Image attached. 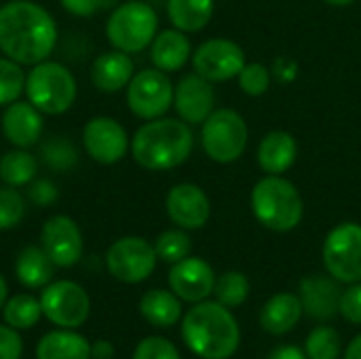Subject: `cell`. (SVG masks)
<instances>
[{
    "label": "cell",
    "mask_w": 361,
    "mask_h": 359,
    "mask_svg": "<svg viewBox=\"0 0 361 359\" xmlns=\"http://www.w3.org/2000/svg\"><path fill=\"white\" fill-rule=\"evenodd\" d=\"M57 23L32 0H8L0 6V51L21 66H36L53 53Z\"/></svg>",
    "instance_id": "6da1fadb"
},
{
    "label": "cell",
    "mask_w": 361,
    "mask_h": 359,
    "mask_svg": "<svg viewBox=\"0 0 361 359\" xmlns=\"http://www.w3.org/2000/svg\"><path fill=\"white\" fill-rule=\"evenodd\" d=\"M195 138L182 118L161 116L146 121L131 138L133 161L148 171H167L180 167L192 154Z\"/></svg>",
    "instance_id": "7a4b0ae2"
},
{
    "label": "cell",
    "mask_w": 361,
    "mask_h": 359,
    "mask_svg": "<svg viewBox=\"0 0 361 359\" xmlns=\"http://www.w3.org/2000/svg\"><path fill=\"white\" fill-rule=\"evenodd\" d=\"M186 347L203 359H228L241 343V330L228 307L220 303H195L182 320Z\"/></svg>",
    "instance_id": "3957f363"
},
{
    "label": "cell",
    "mask_w": 361,
    "mask_h": 359,
    "mask_svg": "<svg viewBox=\"0 0 361 359\" xmlns=\"http://www.w3.org/2000/svg\"><path fill=\"white\" fill-rule=\"evenodd\" d=\"M250 203L256 220L275 233L294 231L305 216V201L298 188L283 176L260 178L252 188Z\"/></svg>",
    "instance_id": "277c9868"
},
{
    "label": "cell",
    "mask_w": 361,
    "mask_h": 359,
    "mask_svg": "<svg viewBox=\"0 0 361 359\" xmlns=\"http://www.w3.org/2000/svg\"><path fill=\"white\" fill-rule=\"evenodd\" d=\"M25 97L42 114L59 116L68 112L78 95L74 74L59 61L44 59L25 74Z\"/></svg>",
    "instance_id": "5b68a950"
},
{
    "label": "cell",
    "mask_w": 361,
    "mask_h": 359,
    "mask_svg": "<svg viewBox=\"0 0 361 359\" xmlns=\"http://www.w3.org/2000/svg\"><path fill=\"white\" fill-rule=\"evenodd\" d=\"M159 34V15L144 0L121 2L106 21V36L112 49L123 53H140L150 47Z\"/></svg>",
    "instance_id": "8992f818"
},
{
    "label": "cell",
    "mask_w": 361,
    "mask_h": 359,
    "mask_svg": "<svg viewBox=\"0 0 361 359\" xmlns=\"http://www.w3.org/2000/svg\"><path fill=\"white\" fill-rule=\"evenodd\" d=\"M250 129L245 118L233 108L214 110L201 125V144L205 154L222 165L235 163L247 148Z\"/></svg>",
    "instance_id": "52a82bcc"
},
{
    "label": "cell",
    "mask_w": 361,
    "mask_h": 359,
    "mask_svg": "<svg viewBox=\"0 0 361 359\" xmlns=\"http://www.w3.org/2000/svg\"><path fill=\"white\" fill-rule=\"evenodd\" d=\"M127 106L133 116L142 121H154L167 114L173 106V83L167 72L159 68H146L133 74L127 85Z\"/></svg>",
    "instance_id": "ba28073f"
},
{
    "label": "cell",
    "mask_w": 361,
    "mask_h": 359,
    "mask_svg": "<svg viewBox=\"0 0 361 359\" xmlns=\"http://www.w3.org/2000/svg\"><path fill=\"white\" fill-rule=\"evenodd\" d=\"M324 264L328 275L341 284L361 281V224L343 222L324 241Z\"/></svg>",
    "instance_id": "9c48e42d"
},
{
    "label": "cell",
    "mask_w": 361,
    "mask_h": 359,
    "mask_svg": "<svg viewBox=\"0 0 361 359\" xmlns=\"http://www.w3.org/2000/svg\"><path fill=\"white\" fill-rule=\"evenodd\" d=\"M154 245L142 237H121L106 252V269L121 284H142L157 267Z\"/></svg>",
    "instance_id": "30bf717a"
},
{
    "label": "cell",
    "mask_w": 361,
    "mask_h": 359,
    "mask_svg": "<svg viewBox=\"0 0 361 359\" xmlns=\"http://www.w3.org/2000/svg\"><path fill=\"white\" fill-rule=\"evenodd\" d=\"M42 315L59 328H78L87 322L91 311L89 294L76 281L59 279L42 288L40 294Z\"/></svg>",
    "instance_id": "8fae6325"
},
{
    "label": "cell",
    "mask_w": 361,
    "mask_h": 359,
    "mask_svg": "<svg viewBox=\"0 0 361 359\" xmlns=\"http://www.w3.org/2000/svg\"><path fill=\"white\" fill-rule=\"evenodd\" d=\"M245 51L228 38H209L192 53V68L209 83L237 78L245 66Z\"/></svg>",
    "instance_id": "7c38bea8"
},
{
    "label": "cell",
    "mask_w": 361,
    "mask_h": 359,
    "mask_svg": "<svg viewBox=\"0 0 361 359\" xmlns=\"http://www.w3.org/2000/svg\"><path fill=\"white\" fill-rule=\"evenodd\" d=\"M85 152L99 165H114L131 150L127 129L112 116H93L82 129Z\"/></svg>",
    "instance_id": "4fadbf2b"
},
{
    "label": "cell",
    "mask_w": 361,
    "mask_h": 359,
    "mask_svg": "<svg viewBox=\"0 0 361 359\" xmlns=\"http://www.w3.org/2000/svg\"><path fill=\"white\" fill-rule=\"evenodd\" d=\"M40 245L57 269H70L82 258L80 226L66 214L51 216L40 231Z\"/></svg>",
    "instance_id": "5bb4252c"
},
{
    "label": "cell",
    "mask_w": 361,
    "mask_h": 359,
    "mask_svg": "<svg viewBox=\"0 0 361 359\" xmlns=\"http://www.w3.org/2000/svg\"><path fill=\"white\" fill-rule=\"evenodd\" d=\"M165 209L169 220L184 231L203 229L212 216V203L207 193L192 182H182L171 186L165 199Z\"/></svg>",
    "instance_id": "9a60e30c"
},
{
    "label": "cell",
    "mask_w": 361,
    "mask_h": 359,
    "mask_svg": "<svg viewBox=\"0 0 361 359\" xmlns=\"http://www.w3.org/2000/svg\"><path fill=\"white\" fill-rule=\"evenodd\" d=\"M214 83L205 80L197 72L186 74L173 87V108L178 118L188 125H203V121L214 112L216 93Z\"/></svg>",
    "instance_id": "2e32d148"
},
{
    "label": "cell",
    "mask_w": 361,
    "mask_h": 359,
    "mask_svg": "<svg viewBox=\"0 0 361 359\" xmlns=\"http://www.w3.org/2000/svg\"><path fill=\"white\" fill-rule=\"evenodd\" d=\"M214 286H216L214 269L203 258L188 256V258L171 264L169 288L180 300L201 303L214 292Z\"/></svg>",
    "instance_id": "e0dca14e"
},
{
    "label": "cell",
    "mask_w": 361,
    "mask_h": 359,
    "mask_svg": "<svg viewBox=\"0 0 361 359\" xmlns=\"http://www.w3.org/2000/svg\"><path fill=\"white\" fill-rule=\"evenodd\" d=\"M302 303V313L317 322H328L334 320L341 313V281H336L332 275H311L300 281V294Z\"/></svg>",
    "instance_id": "ac0fdd59"
},
{
    "label": "cell",
    "mask_w": 361,
    "mask_h": 359,
    "mask_svg": "<svg viewBox=\"0 0 361 359\" xmlns=\"http://www.w3.org/2000/svg\"><path fill=\"white\" fill-rule=\"evenodd\" d=\"M2 133L13 148H32L44 131L42 112L30 102H13L4 108L0 121Z\"/></svg>",
    "instance_id": "d6986e66"
},
{
    "label": "cell",
    "mask_w": 361,
    "mask_h": 359,
    "mask_svg": "<svg viewBox=\"0 0 361 359\" xmlns=\"http://www.w3.org/2000/svg\"><path fill=\"white\" fill-rule=\"evenodd\" d=\"M133 74H135V66H133L131 55L123 53L118 49L97 55L95 61L91 63V72H89L93 87L104 93H118V91L127 89Z\"/></svg>",
    "instance_id": "ffe728a7"
},
{
    "label": "cell",
    "mask_w": 361,
    "mask_h": 359,
    "mask_svg": "<svg viewBox=\"0 0 361 359\" xmlns=\"http://www.w3.org/2000/svg\"><path fill=\"white\" fill-rule=\"evenodd\" d=\"M296 157H298L296 138L283 129L269 131L260 140L256 150V161L267 176H283L296 163Z\"/></svg>",
    "instance_id": "44dd1931"
},
{
    "label": "cell",
    "mask_w": 361,
    "mask_h": 359,
    "mask_svg": "<svg viewBox=\"0 0 361 359\" xmlns=\"http://www.w3.org/2000/svg\"><path fill=\"white\" fill-rule=\"evenodd\" d=\"M190 57H192V44H190L186 32H180L176 28L159 32L154 36V40L150 42L152 66L167 74L182 70Z\"/></svg>",
    "instance_id": "7402d4cb"
},
{
    "label": "cell",
    "mask_w": 361,
    "mask_h": 359,
    "mask_svg": "<svg viewBox=\"0 0 361 359\" xmlns=\"http://www.w3.org/2000/svg\"><path fill=\"white\" fill-rule=\"evenodd\" d=\"M302 315V303L296 294L281 292L267 300L260 311V326L269 334H286L290 332Z\"/></svg>",
    "instance_id": "603a6c76"
},
{
    "label": "cell",
    "mask_w": 361,
    "mask_h": 359,
    "mask_svg": "<svg viewBox=\"0 0 361 359\" xmlns=\"http://www.w3.org/2000/svg\"><path fill=\"white\" fill-rule=\"evenodd\" d=\"M36 359H91V343L70 328H59L38 341Z\"/></svg>",
    "instance_id": "cb8c5ba5"
},
{
    "label": "cell",
    "mask_w": 361,
    "mask_h": 359,
    "mask_svg": "<svg viewBox=\"0 0 361 359\" xmlns=\"http://www.w3.org/2000/svg\"><path fill=\"white\" fill-rule=\"evenodd\" d=\"M55 269L57 267L51 262V258L47 256L42 245L40 248L38 245H25L15 258V275H17L19 284L30 288V290L49 286Z\"/></svg>",
    "instance_id": "d4e9b609"
},
{
    "label": "cell",
    "mask_w": 361,
    "mask_h": 359,
    "mask_svg": "<svg viewBox=\"0 0 361 359\" xmlns=\"http://www.w3.org/2000/svg\"><path fill=\"white\" fill-rule=\"evenodd\" d=\"M214 0H167V17L180 32H201L214 17Z\"/></svg>",
    "instance_id": "484cf974"
},
{
    "label": "cell",
    "mask_w": 361,
    "mask_h": 359,
    "mask_svg": "<svg viewBox=\"0 0 361 359\" xmlns=\"http://www.w3.org/2000/svg\"><path fill=\"white\" fill-rule=\"evenodd\" d=\"M140 313L154 328H171L182 317V303L173 292L150 290L140 300Z\"/></svg>",
    "instance_id": "4316f807"
},
{
    "label": "cell",
    "mask_w": 361,
    "mask_h": 359,
    "mask_svg": "<svg viewBox=\"0 0 361 359\" xmlns=\"http://www.w3.org/2000/svg\"><path fill=\"white\" fill-rule=\"evenodd\" d=\"M38 171V161L27 148H13L0 159V180L6 186L23 188L27 186Z\"/></svg>",
    "instance_id": "83f0119b"
},
{
    "label": "cell",
    "mask_w": 361,
    "mask_h": 359,
    "mask_svg": "<svg viewBox=\"0 0 361 359\" xmlns=\"http://www.w3.org/2000/svg\"><path fill=\"white\" fill-rule=\"evenodd\" d=\"M2 317L6 322V326H11V328H15V330H27V328L36 326L38 320L42 317L40 300H36L32 294L11 296L4 303V307H2Z\"/></svg>",
    "instance_id": "f1b7e54d"
},
{
    "label": "cell",
    "mask_w": 361,
    "mask_h": 359,
    "mask_svg": "<svg viewBox=\"0 0 361 359\" xmlns=\"http://www.w3.org/2000/svg\"><path fill=\"white\" fill-rule=\"evenodd\" d=\"M214 294H216L218 303L228 307V309L241 307L250 296V281H247V277L243 273L228 271V273H224V275H220L216 279Z\"/></svg>",
    "instance_id": "f546056e"
},
{
    "label": "cell",
    "mask_w": 361,
    "mask_h": 359,
    "mask_svg": "<svg viewBox=\"0 0 361 359\" xmlns=\"http://www.w3.org/2000/svg\"><path fill=\"white\" fill-rule=\"evenodd\" d=\"M154 252H157L159 260L176 264V262L190 256L192 241H190V237H188V233L184 229H171V231H165V233H161L157 237Z\"/></svg>",
    "instance_id": "4dcf8cb0"
},
{
    "label": "cell",
    "mask_w": 361,
    "mask_h": 359,
    "mask_svg": "<svg viewBox=\"0 0 361 359\" xmlns=\"http://www.w3.org/2000/svg\"><path fill=\"white\" fill-rule=\"evenodd\" d=\"M25 91V72L11 57H0V108L17 102Z\"/></svg>",
    "instance_id": "1f68e13d"
},
{
    "label": "cell",
    "mask_w": 361,
    "mask_h": 359,
    "mask_svg": "<svg viewBox=\"0 0 361 359\" xmlns=\"http://www.w3.org/2000/svg\"><path fill=\"white\" fill-rule=\"evenodd\" d=\"M305 349H307V358L309 359H338L343 343H341V336L334 328L319 326L309 334Z\"/></svg>",
    "instance_id": "d6a6232c"
},
{
    "label": "cell",
    "mask_w": 361,
    "mask_h": 359,
    "mask_svg": "<svg viewBox=\"0 0 361 359\" xmlns=\"http://www.w3.org/2000/svg\"><path fill=\"white\" fill-rule=\"evenodd\" d=\"M23 218H25L23 195L17 188L4 184V188H0V231L19 226Z\"/></svg>",
    "instance_id": "836d02e7"
},
{
    "label": "cell",
    "mask_w": 361,
    "mask_h": 359,
    "mask_svg": "<svg viewBox=\"0 0 361 359\" xmlns=\"http://www.w3.org/2000/svg\"><path fill=\"white\" fill-rule=\"evenodd\" d=\"M237 78H239V89L250 97L264 95L269 91V87H271V80H273L271 70L264 63H258V61L245 63Z\"/></svg>",
    "instance_id": "e575fe53"
},
{
    "label": "cell",
    "mask_w": 361,
    "mask_h": 359,
    "mask_svg": "<svg viewBox=\"0 0 361 359\" xmlns=\"http://www.w3.org/2000/svg\"><path fill=\"white\" fill-rule=\"evenodd\" d=\"M42 161L55 169V171H68L76 165L78 161V154H76V148L68 142V140H61V138H55V140H49L42 150Z\"/></svg>",
    "instance_id": "d590c367"
},
{
    "label": "cell",
    "mask_w": 361,
    "mask_h": 359,
    "mask_svg": "<svg viewBox=\"0 0 361 359\" xmlns=\"http://www.w3.org/2000/svg\"><path fill=\"white\" fill-rule=\"evenodd\" d=\"M133 359H180V353L171 341L163 336H148L135 347Z\"/></svg>",
    "instance_id": "8d00e7d4"
},
{
    "label": "cell",
    "mask_w": 361,
    "mask_h": 359,
    "mask_svg": "<svg viewBox=\"0 0 361 359\" xmlns=\"http://www.w3.org/2000/svg\"><path fill=\"white\" fill-rule=\"evenodd\" d=\"M341 315L351 322L361 326V281L351 284L341 298Z\"/></svg>",
    "instance_id": "74e56055"
},
{
    "label": "cell",
    "mask_w": 361,
    "mask_h": 359,
    "mask_svg": "<svg viewBox=\"0 0 361 359\" xmlns=\"http://www.w3.org/2000/svg\"><path fill=\"white\" fill-rule=\"evenodd\" d=\"M27 197L34 205L47 207V205H53L57 201L59 193H57L55 184L49 180H32L27 184Z\"/></svg>",
    "instance_id": "f35d334b"
},
{
    "label": "cell",
    "mask_w": 361,
    "mask_h": 359,
    "mask_svg": "<svg viewBox=\"0 0 361 359\" xmlns=\"http://www.w3.org/2000/svg\"><path fill=\"white\" fill-rule=\"evenodd\" d=\"M116 0H59L61 8L68 11L74 17H91L108 6H112Z\"/></svg>",
    "instance_id": "ab89813d"
},
{
    "label": "cell",
    "mask_w": 361,
    "mask_h": 359,
    "mask_svg": "<svg viewBox=\"0 0 361 359\" xmlns=\"http://www.w3.org/2000/svg\"><path fill=\"white\" fill-rule=\"evenodd\" d=\"M23 341L11 326H0V359H21Z\"/></svg>",
    "instance_id": "60d3db41"
},
{
    "label": "cell",
    "mask_w": 361,
    "mask_h": 359,
    "mask_svg": "<svg viewBox=\"0 0 361 359\" xmlns=\"http://www.w3.org/2000/svg\"><path fill=\"white\" fill-rule=\"evenodd\" d=\"M269 359H309L307 353H302V349H298L296 345H281L277 347Z\"/></svg>",
    "instance_id": "b9f144b4"
},
{
    "label": "cell",
    "mask_w": 361,
    "mask_h": 359,
    "mask_svg": "<svg viewBox=\"0 0 361 359\" xmlns=\"http://www.w3.org/2000/svg\"><path fill=\"white\" fill-rule=\"evenodd\" d=\"M114 358V345L110 341H95L91 345V359H112Z\"/></svg>",
    "instance_id": "7bdbcfd3"
},
{
    "label": "cell",
    "mask_w": 361,
    "mask_h": 359,
    "mask_svg": "<svg viewBox=\"0 0 361 359\" xmlns=\"http://www.w3.org/2000/svg\"><path fill=\"white\" fill-rule=\"evenodd\" d=\"M275 76H277V78H281L283 83H286V80H294V78H296V63H294V61H290V66H288V68H283L281 59H279V61H275Z\"/></svg>",
    "instance_id": "ee69618b"
},
{
    "label": "cell",
    "mask_w": 361,
    "mask_h": 359,
    "mask_svg": "<svg viewBox=\"0 0 361 359\" xmlns=\"http://www.w3.org/2000/svg\"><path fill=\"white\" fill-rule=\"evenodd\" d=\"M345 359H361V334L349 343V347L345 351Z\"/></svg>",
    "instance_id": "f6af8a7d"
},
{
    "label": "cell",
    "mask_w": 361,
    "mask_h": 359,
    "mask_svg": "<svg viewBox=\"0 0 361 359\" xmlns=\"http://www.w3.org/2000/svg\"><path fill=\"white\" fill-rule=\"evenodd\" d=\"M8 300V286L4 281V277L0 275V309L4 307V303Z\"/></svg>",
    "instance_id": "bcb514c9"
},
{
    "label": "cell",
    "mask_w": 361,
    "mask_h": 359,
    "mask_svg": "<svg viewBox=\"0 0 361 359\" xmlns=\"http://www.w3.org/2000/svg\"><path fill=\"white\" fill-rule=\"evenodd\" d=\"M324 2H328L330 6H349V4H353L357 0H324Z\"/></svg>",
    "instance_id": "7dc6e473"
}]
</instances>
